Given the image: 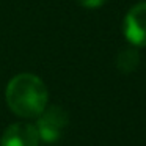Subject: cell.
<instances>
[{
  "label": "cell",
  "mask_w": 146,
  "mask_h": 146,
  "mask_svg": "<svg viewBox=\"0 0 146 146\" xmlns=\"http://www.w3.org/2000/svg\"><path fill=\"white\" fill-rule=\"evenodd\" d=\"M7 102L16 115L22 118H36L47 104V88L39 77L33 74H19L7 86Z\"/></svg>",
  "instance_id": "obj_1"
},
{
  "label": "cell",
  "mask_w": 146,
  "mask_h": 146,
  "mask_svg": "<svg viewBox=\"0 0 146 146\" xmlns=\"http://www.w3.org/2000/svg\"><path fill=\"white\" fill-rule=\"evenodd\" d=\"M69 123V115L60 105H50L44 108L39 115L36 130L39 133V140L46 143H55L61 138L64 127Z\"/></svg>",
  "instance_id": "obj_2"
},
{
  "label": "cell",
  "mask_w": 146,
  "mask_h": 146,
  "mask_svg": "<svg viewBox=\"0 0 146 146\" xmlns=\"http://www.w3.org/2000/svg\"><path fill=\"white\" fill-rule=\"evenodd\" d=\"M124 36L133 47H146V2L133 5L126 14Z\"/></svg>",
  "instance_id": "obj_3"
},
{
  "label": "cell",
  "mask_w": 146,
  "mask_h": 146,
  "mask_svg": "<svg viewBox=\"0 0 146 146\" xmlns=\"http://www.w3.org/2000/svg\"><path fill=\"white\" fill-rule=\"evenodd\" d=\"M39 133L36 126H30L25 123L11 124L2 135L0 146H38Z\"/></svg>",
  "instance_id": "obj_4"
},
{
  "label": "cell",
  "mask_w": 146,
  "mask_h": 146,
  "mask_svg": "<svg viewBox=\"0 0 146 146\" xmlns=\"http://www.w3.org/2000/svg\"><path fill=\"white\" fill-rule=\"evenodd\" d=\"M140 63V54L137 47H126L121 49L116 55V68L123 74H130L138 68Z\"/></svg>",
  "instance_id": "obj_5"
},
{
  "label": "cell",
  "mask_w": 146,
  "mask_h": 146,
  "mask_svg": "<svg viewBox=\"0 0 146 146\" xmlns=\"http://www.w3.org/2000/svg\"><path fill=\"white\" fill-rule=\"evenodd\" d=\"M77 2L85 8H98V7H102L107 0H77Z\"/></svg>",
  "instance_id": "obj_6"
}]
</instances>
